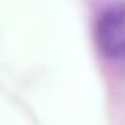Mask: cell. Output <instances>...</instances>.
Returning a JSON list of instances; mask_svg holds the SVG:
<instances>
[{
  "label": "cell",
  "mask_w": 125,
  "mask_h": 125,
  "mask_svg": "<svg viewBox=\"0 0 125 125\" xmlns=\"http://www.w3.org/2000/svg\"><path fill=\"white\" fill-rule=\"evenodd\" d=\"M96 43L109 60H125V4H113L98 17Z\"/></svg>",
  "instance_id": "cell-1"
}]
</instances>
